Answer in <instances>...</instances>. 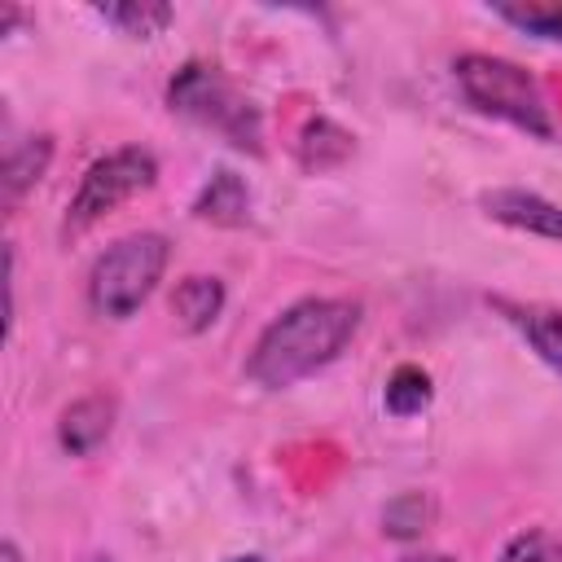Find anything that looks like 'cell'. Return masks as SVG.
I'll list each match as a JSON object with an SVG mask.
<instances>
[{
  "mask_svg": "<svg viewBox=\"0 0 562 562\" xmlns=\"http://www.w3.org/2000/svg\"><path fill=\"white\" fill-rule=\"evenodd\" d=\"M356 329H360V303L329 294L299 299L259 329L246 360V378L263 391H285L312 378L316 369L334 364L356 338Z\"/></svg>",
  "mask_w": 562,
  "mask_h": 562,
  "instance_id": "cell-1",
  "label": "cell"
},
{
  "mask_svg": "<svg viewBox=\"0 0 562 562\" xmlns=\"http://www.w3.org/2000/svg\"><path fill=\"white\" fill-rule=\"evenodd\" d=\"M167 105L189 123L224 136L246 154H263V114L259 105L211 61H184L167 83Z\"/></svg>",
  "mask_w": 562,
  "mask_h": 562,
  "instance_id": "cell-2",
  "label": "cell"
},
{
  "mask_svg": "<svg viewBox=\"0 0 562 562\" xmlns=\"http://www.w3.org/2000/svg\"><path fill=\"white\" fill-rule=\"evenodd\" d=\"M452 79L479 114L501 119L536 140H553V119H549L544 92L518 61H505L492 53H461L452 61Z\"/></svg>",
  "mask_w": 562,
  "mask_h": 562,
  "instance_id": "cell-3",
  "label": "cell"
},
{
  "mask_svg": "<svg viewBox=\"0 0 562 562\" xmlns=\"http://www.w3.org/2000/svg\"><path fill=\"white\" fill-rule=\"evenodd\" d=\"M167 237L162 233H127L105 246L88 272V303L105 321H127L158 290L167 272Z\"/></svg>",
  "mask_w": 562,
  "mask_h": 562,
  "instance_id": "cell-4",
  "label": "cell"
},
{
  "mask_svg": "<svg viewBox=\"0 0 562 562\" xmlns=\"http://www.w3.org/2000/svg\"><path fill=\"white\" fill-rule=\"evenodd\" d=\"M154 180H158V158H154L145 145L110 149L105 158H97V162L83 171V180H79V189H75V198H70V206H66L61 233H66V237L88 233V228L101 224L110 211H119V206L132 202L136 193L154 189Z\"/></svg>",
  "mask_w": 562,
  "mask_h": 562,
  "instance_id": "cell-5",
  "label": "cell"
},
{
  "mask_svg": "<svg viewBox=\"0 0 562 562\" xmlns=\"http://www.w3.org/2000/svg\"><path fill=\"white\" fill-rule=\"evenodd\" d=\"M479 206L487 220H496L505 228H518V233H531V237L562 246V206L536 189H518V184L487 189V193H479Z\"/></svg>",
  "mask_w": 562,
  "mask_h": 562,
  "instance_id": "cell-6",
  "label": "cell"
},
{
  "mask_svg": "<svg viewBox=\"0 0 562 562\" xmlns=\"http://www.w3.org/2000/svg\"><path fill=\"white\" fill-rule=\"evenodd\" d=\"M114 430V400L105 391H92V395H79L75 404L61 408L57 417V443L70 452V457H92Z\"/></svg>",
  "mask_w": 562,
  "mask_h": 562,
  "instance_id": "cell-7",
  "label": "cell"
},
{
  "mask_svg": "<svg viewBox=\"0 0 562 562\" xmlns=\"http://www.w3.org/2000/svg\"><path fill=\"white\" fill-rule=\"evenodd\" d=\"M492 307L527 338V347L562 378V307L522 303V299H492Z\"/></svg>",
  "mask_w": 562,
  "mask_h": 562,
  "instance_id": "cell-8",
  "label": "cell"
},
{
  "mask_svg": "<svg viewBox=\"0 0 562 562\" xmlns=\"http://www.w3.org/2000/svg\"><path fill=\"white\" fill-rule=\"evenodd\" d=\"M193 220L215 224V228H237V224H246V220H250V184H246L237 171L220 167V171L198 189V198H193Z\"/></svg>",
  "mask_w": 562,
  "mask_h": 562,
  "instance_id": "cell-9",
  "label": "cell"
},
{
  "mask_svg": "<svg viewBox=\"0 0 562 562\" xmlns=\"http://www.w3.org/2000/svg\"><path fill=\"white\" fill-rule=\"evenodd\" d=\"M224 299L228 294H224V281L220 277L193 272V277L176 281V290H171V316H176V325L184 334H202V329H211L220 321Z\"/></svg>",
  "mask_w": 562,
  "mask_h": 562,
  "instance_id": "cell-10",
  "label": "cell"
},
{
  "mask_svg": "<svg viewBox=\"0 0 562 562\" xmlns=\"http://www.w3.org/2000/svg\"><path fill=\"white\" fill-rule=\"evenodd\" d=\"M351 149H356V136L325 114H312L294 140V158L303 171H334L351 158Z\"/></svg>",
  "mask_w": 562,
  "mask_h": 562,
  "instance_id": "cell-11",
  "label": "cell"
},
{
  "mask_svg": "<svg viewBox=\"0 0 562 562\" xmlns=\"http://www.w3.org/2000/svg\"><path fill=\"white\" fill-rule=\"evenodd\" d=\"M53 162V136L40 132V136H26L18 145H9L4 154V171H0V189H4V206H18L48 171Z\"/></svg>",
  "mask_w": 562,
  "mask_h": 562,
  "instance_id": "cell-12",
  "label": "cell"
},
{
  "mask_svg": "<svg viewBox=\"0 0 562 562\" xmlns=\"http://www.w3.org/2000/svg\"><path fill=\"white\" fill-rule=\"evenodd\" d=\"M97 18L110 22L114 31L132 35V40H154L171 26L176 9L171 4H158V0H123V4H97Z\"/></svg>",
  "mask_w": 562,
  "mask_h": 562,
  "instance_id": "cell-13",
  "label": "cell"
},
{
  "mask_svg": "<svg viewBox=\"0 0 562 562\" xmlns=\"http://www.w3.org/2000/svg\"><path fill=\"white\" fill-rule=\"evenodd\" d=\"M430 400H435L430 373L417 369V364H400V369L386 378V386H382V408H386L391 417H417V413L430 408Z\"/></svg>",
  "mask_w": 562,
  "mask_h": 562,
  "instance_id": "cell-14",
  "label": "cell"
},
{
  "mask_svg": "<svg viewBox=\"0 0 562 562\" xmlns=\"http://www.w3.org/2000/svg\"><path fill=\"white\" fill-rule=\"evenodd\" d=\"M435 518V505L426 492H400L386 509H382V531L391 540H417Z\"/></svg>",
  "mask_w": 562,
  "mask_h": 562,
  "instance_id": "cell-15",
  "label": "cell"
},
{
  "mask_svg": "<svg viewBox=\"0 0 562 562\" xmlns=\"http://www.w3.org/2000/svg\"><path fill=\"white\" fill-rule=\"evenodd\" d=\"M496 18L522 26L527 35H540V40H553L562 44V4H540V0H527V4H492Z\"/></svg>",
  "mask_w": 562,
  "mask_h": 562,
  "instance_id": "cell-16",
  "label": "cell"
},
{
  "mask_svg": "<svg viewBox=\"0 0 562 562\" xmlns=\"http://www.w3.org/2000/svg\"><path fill=\"white\" fill-rule=\"evenodd\" d=\"M496 562H562V536H553L549 527H527L505 540Z\"/></svg>",
  "mask_w": 562,
  "mask_h": 562,
  "instance_id": "cell-17",
  "label": "cell"
},
{
  "mask_svg": "<svg viewBox=\"0 0 562 562\" xmlns=\"http://www.w3.org/2000/svg\"><path fill=\"white\" fill-rule=\"evenodd\" d=\"M400 562H457L452 553H435V549H422V553H404Z\"/></svg>",
  "mask_w": 562,
  "mask_h": 562,
  "instance_id": "cell-18",
  "label": "cell"
},
{
  "mask_svg": "<svg viewBox=\"0 0 562 562\" xmlns=\"http://www.w3.org/2000/svg\"><path fill=\"white\" fill-rule=\"evenodd\" d=\"M0 562H26L22 549H18V540H4V544H0Z\"/></svg>",
  "mask_w": 562,
  "mask_h": 562,
  "instance_id": "cell-19",
  "label": "cell"
},
{
  "mask_svg": "<svg viewBox=\"0 0 562 562\" xmlns=\"http://www.w3.org/2000/svg\"><path fill=\"white\" fill-rule=\"evenodd\" d=\"M228 562H263V558H255V553H241V558H228Z\"/></svg>",
  "mask_w": 562,
  "mask_h": 562,
  "instance_id": "cell-20",
  "label": "cell"
},
{
  "mask_svg": "<svg viewBox=\"0 0 562 562\" xmlns=\"http://www.w3.org/2000/svg\"><path fill=\"white\" fill-rule=\"evenodd\" d=\"M88 562H114V558H110V553H92Z\"/></svg>",
  "mask_w": 562,
  "mask_h": 562,
  "instance_id": "cell-21",
  "label": "cell"
}]
</instances>
